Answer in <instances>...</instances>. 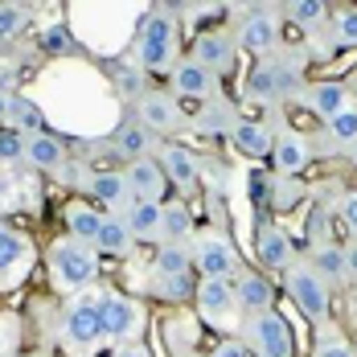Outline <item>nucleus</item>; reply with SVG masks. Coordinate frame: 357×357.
I'll use <instances>...</instances> for the list:
<instances>
[{
    "label": "nucleus",
    "instance_id": "393cba45",
    "mask_svg": "<svg viewBox=\"0 0 357 357\" xmlns=\"http://www.w3.org/2000/svg\"><path fill=\"white\" fill-rule=\"evenodd\" d=\"M160 238L165 243H185L193 238V210L185 202H165L160 206Z\"/></svg>",
    "mask_w": 357,
    "mask_h": 357
},
{
    "label": "nucleus",
    "instance_id": "b1692460",
    "mask_svg": "<svg viewBox=\"0 0 357 357\" xmlns=\"http://www.w3.org/2000/svg\"><path fill=\"white\" fill-rule=\"evenodd\" d=\"M86 189H91V197L95 202H103V206H132V193H128V177L123 173H91L86 181Z\"/></svg>",
    "mask_w": 357,
    "mask_h": 357
},
{
    "label": "nucleus",
    "instance_id": "79ce46f5",
    "mask_svg": "<svg viewBox=\"0 0 357 357\" xmlns=\"http://www.w3.org/2000/svg\"><path fill=\"white\" fill-rule=\"evenodd\" d=\"M341 218H345V226L357 234V193H345L341 197Z\"/></svg>",
    "mask_w": 357,
    "mask_h": 357
},
{
    "label": "nucleus",
    "instance_id": "c756f323",
    "mask_svg": "<svg viewBox=\"0 0 357 357\" xmlns=\"http://www.w3.org/2000/svg\"><path fill=\"white\" fill-rule=\"evenodd\" d=\"M123 218L136 238H160V206L156 202H132Z\"/></svg>",
    "mask_w": 357,
    "mask_h": 357
},
{
    "label": "nucleus",
    "instance_id": "473e14b6",
    "mask_svg": "<svg viewBox=\"0 0 357 357\" xmlns=\"http://www.w3.org/2000/svg\"><path fill=\"white\" fill-rule=\"evenodd\" d=\"M8 123H13V132H21V136H37V132L45 128V119H41V107H37L33 99H17V95H13Z\"/></svg>",
    "mask_w": 357,
    "mask_h": 357
},
{
    "label": "nucleus",
    "instance_id": "7ed1b4c3",
    "mask_svg": "<svg viewBox=\"0 0 357 357\" xmlns=\"http://www.w3.org/2000/svg\"><path fill=\"white\" fill-rule=\"evenodd\" d=\"M243 345L250 349V357H296V337L275 308L243 321Z\"/></svg>",
    "mask_w": 357,
    "mask_h": 357
},
{
    "label": "nucleus",
    "instance_id": "f3484780",
    "mask_svg": "<svg viewBox=\"0 0 357 357\" xmlns=\"http://www.w3.org/2000/svg\"><path fill=\"white\" fill-rule=\"evenodd\" d=\"M193 62H202L214 74H230L238 62V41L230 33H202L193 41Z\"/></svg>",
    "mask_w": 357,
    "mask_h": 357
},
{
    "label": "nucleus",
    "instance_id": "49530a36",
    "mask_svg": "<svg viewBox=\"0 0 357 357\" xmlns=\"http://www.w3.org/2000/svg\"><path fill=\"white\" fill-rule=\"evenodd\" d=\"M8 111H13V95L0 91V119H8Z\"/></svg>",
    "mask_w": 357,
    "mask_h": 357
},
{
    "label": "nucleus",
    "instance_id": "6ab92c4d",
    "mask_svg": "<svg viewBox=\"0 0 357 357\" xmlns=\"http://www.w3.org/2000/svg\"><path fill=\"white\" fill-rule=\"evenodd\" d=\"M160 169H165V177L169 185H177L181 193H189V189H197V156L185 148V144H165L160 148Z\"/></svg>",
    "mask_w": 357,
    "mask_h": 357
},
{
    "label": "nucleus",
    "instance_id": "7c9ffc66",
    "mask_svg": "<svg viewBox=\"0 0 357 357\" xmlns=\"http://www.w3.org/2000/svg\"><path fill=\"white\" fill-rule=\"evenodd\" d=\"M193 128L197 132H210V136H234V128H238V115L230 103H210L206 111H197V119H193Z\"/></svg>",
    "mask_w": 357,
    "mask_h": 357
},
{
    "label": "nucleus",
    "instance_id": "58836bf2",
    "mask_svg": "<svg viewBox=\"0 0 357 357\" xmlns=\"http://www.w3.org/2000/svg\"><path fill=\"white\" fill-rule=\"evenodd\" d=\"M25 140H29V136H21V132H13V128H0V165L25 160Z\"/></svg>",
    "mask_w": 357,
    "mask_h": 357
},
{
    "label": "nucleus",
    "instance_id": "de8ad7c7",
    "mask_svg": "<svg viewBox=\"0 0 357 357\" xmlns=\"http://www.w3.org/2000/svg\"><path fill=\"white\" fill-rule=\"evenodd\" d=\"M4 197H8V177L0 173V202H4Z\"/></svg>",
    "mask_w": 357,
    "mask_h": 357
},
{
    "label": "nucleus",
    "instance_id": "f8f14e48",
    "mask_svg": "<svg viewBox=\"0 0 357 357\" xmlns=\"http://www.w3.org/2000/svg\"><path fill=\"white\" fill-rule=\"evenodd\" d=\"M304 107L312 111L321 123H333L341 111L357 107V99L345 82H337V78H317V82H308V91H304Z\"/></svg>",
    "mask_w": 357,
    "mask_h": 357
},
{
    "label": "nucleus",
    "instance_id": "a878e982",
    "mask_svg": "<svg viewBox=\"0 0 357 357\" xmlns=\"http://www.w3.org/2000/svg\"><path fill=\"white\" fill-rule=\"evenodd\" d=\"M132 230H128V218L123 214H107L103 218V230H99V238H95V250L99 255H128L132 250Z\"/></svg>",
    "mask_w": 357,
    "mask_h": 357
},
{
    "label": "nucleus",
    "instance_id": "39448f33",
    "mask_svg": "<svg viewBox=\"0 0 357 357\" xmlns=\"http://www.w3.org/2000/svg\"><path fill=\"white\" fill-rule=\"evenodd\" d=\"M300 58H263L255 70L247 74V95L259 103H280L284 95L296 91L300 82Z\"/></svg>",
    "mask_w": 357,
    "mask_h": 357
},
{
    "label": "nucleus",
    "instance_id": "c9c22d12",
    "mask_svg": "<svg viewBox=\"0 0 357 357\" xmlns=\"http://www.w3.org/2000/svg\"><path fill=\"white\" fill-rule=\"evenodd\" d=\"M324 132H328V140H333V144H341V148H354V144H357V107L341 111L333 123H324Z\"/></svg>",
    "mask_w": 357,
    "mask_h": 357
},
{
    "label": "nucleus",
    "instance_id": "f704fd0d",
    "mask_svg": "<svg viewBox=\"0 0 357 357\" xmlns=\"http://www.w3.org/2000/svg\"><path fill=\"white\" fill-rule=\"evenodd\" d=\"M312 357H357V349L345 341V333H337L333 324H324L321 333H317V349Z\"/></svg>",
    "mask_w": 357,
    "mask_h": 357
},
{
    "label": "nucleus",
    "instance_id": "cd10ccee",
    "mask_svg": "<svg viewBox=\"0 0 357 357\" xmlns=\"http://www.w3.org/2000/svg\"><path fill=\"white\" fill-rule=\"evenodd\" d=\"M312 267L321 271V280L328 287L349 280V267H345V247H337V243H321V247L312 250Z\"/></svg>",
    "mask_w": 357,
    "mask_h": 357
},
{
    "label": "nucleus",
    "instance_id": "4468645a",
    "mask_svg": "<svg viewBox=\"0 0 357 357\" xmlns=\"http://www.w3.org/2000/svg\"><path fill=\"white\" fill-rule=\"evenodd\" d=\"M234 300H238V312L255 317V312H271L275 308V284L263 275V271H238L234 275Z\"/></svg>",
    "mask_w": 357,
    "mask_h": 357
},
{
    "label": "nucleus",
    "instance_id": "4c0bfd02",
    "mask_svg": "<svg viewBox=\"0 0 357 357\" xmlns=\"http://www.w3.org/2000/svg\"><path fill=\"white\" fill-rule=\"evenodd\" d=\"M333 37H337V45L341 50H357V8H337V17H333Z\"/></svg>",
    "mask_w": 357,
    "mask_h": 357
},
{
    "label": "nucleus",
    "instance_id": "1a4fd4ad",
    "mask_svg": "<svg viewBox=\"0 0 357 357\" xmlns=\"http://www.w3.org/2000/svg\"><path fill=\"white\" fill-rule=\"evenodd\" d=\"M238 50H247L255 54L259 62L263 58H275V45H280V17H275V8H250L247 17H243V25H238Z\"/></svg>",
    "mask_w": 357,
    "mask_h": 357
},
{
    "label": "nucleus",
    "instance_id": "4be33fe9",
    "mask_svg": "<svg viewBox=\"0 0 357 357\" xmlns=\"http://www.w3.org/2000/svg\"><path fill=\"white\" fill-rule=\"evenodd\" d=\"M66 230H70V238L78 243H86V247H95V238H99V230H103V210H95L91 202H70L66 210Z\"/></svg>",
    "mask_w": 357,
    "mask_h": 357
},
{
    "label": "nucleus",
    "instance_id": "c85d7f7f",
    "mask_svg": "<svg viewBox=\"0 0 357 357\" xmlns=\"http://www.w3.org/2000/svg\"><path fill=\"white\" fill-rule=\"evenodd\" d=\"M193 271V255L185 243H160L152 259V275H189Z\"/></svg>",
    "mask_w": 357,
    "mask_h": 357
},
{
    "label": "nucleus",
    "instance_id": "ddd939ff",
    "mask_svg": "<svg viewBox=\"0 0 357 357\" xmlns=\"http://www.w3.org/2000/svg\"><path fill=\"white\" fill-rule=\"evenodd\" d=\"M123 177H128V193H132V202H156V206H165L169 177H165V169H160V160H156V156L128 165V173H123Z\"/></svg>",
    "mask_w": 357,
    "mask_h": 357
},
{
    "label": "nucleus",
    "instance_id": "6e6552de",
    "mask_svg": "<svg viewBox=\"0 0 357 357\" xmlns=\"http://www.w3.org/2000/svg\"><path fill=\"white\" fill-rule=\"evenodd\" d=\"M99 308H103V333H107L115 345L140 341V333H144L140 300H132L123 291H99Z\"/></svg>",
    "mask_w": 357,
    "mask_h": 357
},
{
    "label": "nucleus",
    "instance_id": "72a5a7b5",
    "mask_svg": "<svg viewBox=\"0 0 357 357\" xmlns=\"http://www.w3.org/2000/svg\"><path fill=\"white\" fill-rule=\"evenodd\" d=\"M197 287H193V275H152V296L160 300H189Z\"/></svg>",
    "mask_w": 357,
    "mask_h": 357
},
{
    "label": "nucleus",
    "instance_id": "e433bc0d",
    "mask_svg": "<svg viewBox=\"0 0 357 357\" xmlns=\"http://www.w3.org/2000/svg\"><path fill=\"white\" fill-rule=\"evenodd\" d=\"M25 25H29V8L25 4H0V45L21 37Z\"/></svg>",
    "mask_w": 357,
    "mask_h": 357
},
{
    "label": "nucleus",
    "instance_id": "f03ea898",
    "mask_svg": "<svg viewBox=\"0 0 357 357\" xmlns=\"http://www.w3.org/2000/svg\"><path fill=\"white\" fill-rule=\"evenodd\" d=\"M45 263H50V280H54L58 291H82V287L95 284V275H99V250L70 238V234L50 243Z\"/></svg>",
    "mask_w": 357,
    "mask_h": 357
},
{
    "label": "nucleus",
    "instance_id": "2f4dec72",
    "mask_svg": "<svg viewBox=\"0 0 357 357\" xmlns=\"http://www.w3.org/2000/svg\"><path fill=\"white\" fill-rule=\"evenodd\" d=\"M284 13H287V21H291V25H300V29H308V33H312V29H321L324 21H328V13H333V8H328L324 0H291Z\"/></svg>",
    "mask_w": 357,
    "mask_h": 357
},
{
    "label": "nucleus",
    "instance_id": "8fccbe9b",
    "mask_svg": "<svg viewBox=\"0 0 357 357\" xmlns=\"http://www.w3.org/2000/svg\"><path fill=\"white\" fill-rule=\"evenodd\" d=\"M29 357H41V354H29Z\"/></svg>",
    "mask_w": 357,
    "mask_h": 357
},
{
    "label": "nucleus",
    "instance_id": "9b49d317",
    "mask_svg": "<svg viewBox=\"0 0 357 357\" xmlns=\"http://www.w3.org/2000/svg\"><path fill=\"white\" fill-rule=\"evenodd\" d=\"M136 119H140L152 136H177L181 128H185V115H181L177 99L165 95V91H148L140 103H136Z\"/></svg>",
    "mask_w": 357,
    "mask_h": 357
},
{
    "label": "nucleus",
    "instance_id": "423d86ee",
    "mask_svg": "<svg viewBox=\"0 0 357 357\" xmlns=\"http://www.w3.org/2000/svg\"><path fill=\"white\" fill-rule=\"evenodd\" d=\"M103 308H99V291H82L74 296L66 308V341L74 354H95L103 341Z\"/></svg>",
    "mask_w": 357,
    "mask_h": 357
},
{
    "label": "nucleus",
    "instance_id": "a18cd8bd",
    "mask_svg": "<svg viewBox=\"0 0 357 357\" xmlns=\"http://www.w3.org/2000/svg\"><path fill=\"white\" fill-rule=\"evenodd\" d=\"M345 267H349V280H357V238L345 247Z\"/></svg>",
    "mask_w": 357,
    "mask_h": 357
},
{
    "label": "nucleus",
    "instance_id": "20e7f679",
    "mask_svg": "<svg viewBox=\"0 0 357 357\" xmlns=\"http://www.w3.org/2000/svg\"><path fill=\"white\" fill-rule=\"evenodd\" d=\"M287 284V296L296 300V308L308 317V321H328V304H333V287L321 280V271L312 263H291L284 275Z\"/></svg>",
    "mask_w": 357,
    "mask_h": 357
},
{
    "label": "nucleus",
    "instance_id": "a19ab883",
    "mask_svg": "<svg viewBox=\"0 0 357 357\" xmlns=\"http://www.w3.org/2000/svg\"><path fill=\"white\" fill-rule=\"evenodd\" d=\"M210 357H250V349L243 345V341H234V337H226V341H218L214 354Z\"/></svg>",
    "mask_w": 357,
    "mask_h": 357
},
{
    "label": "nucleus",
    "instance_id": "aec40b11",
    "mask_svg": "<svg viewBox=\"0 0 357 357\" xmlns=\"http://www.w3.org/2000/svg\"><path fill=\"white\" fill-rule=\"evenodd\" d=\"M111 152H115L119 160H128V165L148 160V156H152V132L144 128L140 119H123V123L115 128V136H111Z\"/></svg>",
    "mask_w": 357,
    "mask_h": 357
},
{
    "label": "nucleus",
    "instance_id": "09e8293b",
    "mask_svg": "<svg viewBox=\"0 0 357 357\" xmlns=\"http://www.w3.org/2000/svg\"><path fill=\"white\" fill-rule=\"evenodd\" d=\"M349 160H354V169H357V144H354V148H349Z\"/></svg>",
    "mask_w": 357,
    "mask_h": 357
},
{
    "label": "nucleus",
    "instance_id": "2eb2a0df",
    "mask_svg": "<svg viewBox=\"0 0 357 357\" xmlns=\"http://www.w3.org/2000/svg\"><path fill=\"white\" fill-rule=\"evenodd\" d=\"M255 259L271 271H287L296 263V250H291V238L275 222H259L255 226Z\"/></svg>",
    "mask_w": 357,
    "mask_h": 357
},
{
    "label": "nucleus",
    "instance_id": "bb28decb",
    "mask_svg": "<svg viewBox=\"0 0 357 357\" xmlns=\"http://www.w3.org/2000/svg\"><path fill=\"white\" fill-rule=\"evenodd\" d=\"M230 140L238 144L243 156H271V148H275V136L263 123H255V119H238V128H234Z\"/></svg>",
    "mask_w": 357,
    "mask_h": 357
},
{
    "label": "nucleus",
    "instance_id": "dca6fc26",
    "mask_svg": "<svg viewBox=\"0 0 357 357\" xmlns=\"http://www.w3.org/2000/svg\"><path fill=\"white\" fill-rule=\"evenodd\" d=\"M33 267V243L21 230L0 226V284H17Z\"/></svg>",
    "mask_w": 357,
    "mask_h": 357
},
{
    "label": "nucleus",
    "instance_id": "ea45409f",
    "mask_svg": "<svg viewBox=\"0 0 357 357\" xmlns=\"http://www.w3.org/2000/svg\"><path fill=\"white\" fill-rule=\"evenodd\" d=\"M115 86H119L128 99H136V103H140L144 95H148V91H144V74L136 70V66H119V78H115Z\"/></svg>",
    "mask_w": 357,
    "mask_h": 357
},
{
    "label": "nucleus",
    "instance_id": "c03bdc74",
    "mask_svg": "<svg viewBox=\"0 0 357 357\" xmlns=\"http://www.w3.org/2000/svg\"><path fill=\"white\" fill-rule=\"evenodd\" d=\"M41 45H45V50H66V33H62V29H50V33L41 37Z\"/></svg>",
    "mask_w": 357,
    "mask_h": 357
},
{
    "label": "nucleus",
    "instance_id": "412c9836",
    "mask_svg": "<svg viewBox=\"0 0 357 357\" xmlns=\"http://www.w3.org/2000/svg\"><path fill=\"white\" fill-rule=\"evenodd\" d=\"M271 160H275V173H304L308 169V160H312V148L308 140L300 136V132H284V136H275V148H271Z\"/></svg>",
    "mask_w": 357,
    "mask_h": 357
},
{
    "label": "nucleus",
    "instance_id": "37998d69",
    "mask_svg": "<svg viewBox=\"0 0 357 357\" xmlns=\"http://www.w3.org/2000/svg\"><path fill=\"white\" fill-rule=\"evenodd\" d=\"M111 357H152V354H148L144 341H123V345H115V354Z\"/></svg>",
    "mask_w": 357,
    "mask_h": 357
},
{
    "label": "nucleus",
    "instance_id": "0eeeda50",
    "mask_svg": "<svg viewBox=\"0 0 357 357\" xmlns=\"http://www.w3.org/2000/svg\"><path fill=\"white\" fill-rule=\"evenodd\" d=\"M193 267L202 271V280H234L243 271V259H238V247L230 243V234L206 230V234H197Z\"/></svg>",
    "mask_w": 357,
    "mask_h": 357
},
{
    "label": "nucleus",
    "instance_id": "a211bd4d",
    "mask_svg": "<svg viewBox=\"0 0 357 357\" xmlns=\"http://www.w3.org/2000/svg\"><path fill=\"white\" fill-rule=\"evenodd\" d=\"M173 95H185V99H214L218 95V74L206 70L202 62L193 58H181L173 66Z\"/></svg>",
    "mask_w": 357,
    "mask_h": 357
},
{
    "label": "nucleus",
    "instance_id": "9d476101",
    "mask_svg": "<svg viewBox=\"0 0 357 357\" xmlns=\"http://www.w3.org/2000/svg\"><path fill=\"white\" fill-rule=\"evenodd\" d=\"M193 300H197L202 321L222 328V333L238 321V300H234V284L230 280H202L197 291H193Z\"/></svg>",
    "mask_w": 357,
    "mask_h": 357
},
{
    "label": "nucleus",
    "instance_id": "5701e85b",
    "mask_svg": "<svg viewBox=\"0 0 357 357\" xmlns=\"http://www.w3.org/2000/svg\"><path fill=\"white\" fill-rule=\"evenodd\" d=\"M25 160L33 169H62L66 165V144L58 136H50V132H37V136L25 140Z\"/></svg>",
    "mask_w": 357,
    "mask_h": 357
},
{
    "label": "nucleus",
    "instance_id": "f257e3e1",
    "mask_svg": "<svg viewBox=\"0 0 357 357\" xmlns=\"http://www.w3.org/2000/svg\"><path fill=\"white\" fill-rule=\"evenodd\" d=\"M181 29H177V17L173 8H152L148 21L140 25V37H136V62L152 74H173L181 58Z\"/></svg>",
    "mask_w": 357,
    "mask_h": 357
}]
</instances>
